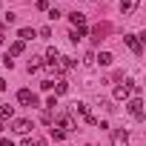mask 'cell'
Returning <instances> with one entry per match:
<instances>
[{
	"instance_id": "cell-16",
	"label": "cell",
	"mask_w": 146,
	"mask_h": 146,
	"mask_svg": "<svg viewBox=\"0 0 146 146\" xmlns=\"http://www.w3.org/2000/svg\"><path fill=\"white\" fill-rule=\"evenodd\" d=\"M40 66H43V63H40V57H32V60H29V72H37Z\"/></svg>"
},
{
	"instance_id": "cell-13",
	"label": "cell",
	"mask_w": 146,
	"mask_h": 146,
	"mask_svg": "<svg viewBox=\"0 0 146 146\" xmlns=\"http://www.w3.org/2000/svg\"><path fill=\"white\" fill-rule=\"evenodd\" d=\"M54 92H57V95H66V92H69V83H66V80L60 78V80L54 83Z\"/></svg>"
},
{
	"instance_id": "cell-4",
	"label": "cell",
	"mask_w": 146,
	"mask_h": 146,
	"mask_svg": "<svg viewBox=\"0 0 146 146\" xmlns=\"http://www.w3.org/2000/svg\"><path fill=\"white\" fill-rule=\"evenodd\" d=\"M123 40H126V46H129V49H132L135 54H143V46H140V40H137V35H126Z\"/></svg>"
},
{
	"instance_id": "cell-9",
	"label": "cell",
	"mask_w": 146,
	"mask_h": 146,
	"mask_svg": "<svg viewBox=\"0 0 146 146\" xmlns=\"http://www.w3.org/2000/svg\"><path fill=\"white\" fill-rule=\"evenodd\" d=\"M35 35H37V32H35V29H29V26H23V29L17 32V37H20V43H26V40H35Z\"/></svg>"
},
{
	"instance_id": "cell-10",
	"label": "cell",
	"mask_w": 146,
	"mask_h": 146,
	"mask_svg": "<svg viewBox=\"0 0 146 146\" xmlns=\"http://www.w3.org/2000/svg\"><path fill=\"white\" fill-rule=\"evenodd\" d=\"M23 49H26V43H20V40H15V43L9 46V57H17V54H23Z\"/></svg>"
},
{
	"instance_id": "cell-14",
	"label": "cell",
	"mask_w": 146,
	"mask_h": 146,
	"mask_svg": "<svg viewBox=\"0 0 146 146\" xmlns=\"http://www.w3.org/2000/svg\"><path fill=\"white\" fill-rule=\"evenodd\" d=\"M115 98H117V100H126V98H129V86H117V89H115Z\"/></svg>"
},
{
	"instance_id": "cell-7",
	"label": "cell",
	"mask_w": 146,
	"mask_h": 146,
	"mask_svg": "<svg viewBox=\"0 0 146 146\" xmlns=\"http://www.w3.org/2000/svg\"><path fill=\"white\" fill-rule=\"evenodd\" d=\"M137 3H140V0H120V12L123 15H132L137 9Z\"/></svg>"
},
{
	"instance_id": "cell-18",
	"label": "cell",
	"mask_w": 146,
	"mask_h": 146,
	"mask_svg": "<svg viewBox=\"0 0 146 146\" xmlns=\"http://www.w3.org/2000/svg\"><path fill=\"white\" fill-rule=\"evenodd\" d=\"M46 57H49V60H57V49H54V46H52V49H49V52H46Z\"/></svg>"
},
{
	"instance_id": "cell-15",
	"label": "cell",
	"mask_w": 146,
	"mask_h": 146,
	"mask_svg": "<svg viewBox=\"0 0 146 146\" xmlns=\"http://www.w3.org/2000/svg\"><path fill=\"white\" fill-rule=\"evenodd\" d=\"M12 115H15V106H9V103L0 106V117H12Z\"/></svg>"
},
{
	"instance_id": "cell-6",
	"label": "cell",
	"mask_w": 146,
	"mask_h": 146,
	"mask_svg": "<svg viewBox=\"0 0 146 146\" xmlns=\"http://www.w3.org/2000/svg\"><path fill=\"white\" fill-rule=\"evenodd\" d=\"M112 143H115V146H126V143H129V132H123V129H117V132L112 135Z\"/></svg>"
},
{
	"instance_id": "cell-23",
	"label": "cell",
	"mask_w": 146,
	"mask_h": 146,
	"mask_svg": "<svg viewBox=\"0 0 146 146\" xmlns=\"http://www.w3.org/2000/svg\"><path fill=\"white\" fill-rule=\"evenodd\" d=\"M0 43H3V35H0Z\"/></svg>"
},
{
	"instance_id": "cell-19",
	"label": "cell",
	"mask_w": 146,
	"mask_h": 146,
	"mask_svg": "<svg viewBox=\"0 0 146 146\" xmlns=\"http://www.w3.org/2000/svg\"><path fill=\"white\" fill-rule=\"evenodd\" d=\"M46 106H49V109H54V106H57V95H52V98L46 100Z\"/></svg>"
},
{
	"instance_id": "cell-3",
	"label": "cell",
	"mask_w": 146,
	"mask_h": 146,
	"mask_svg": "<svg viewBox=\"0 0 146 146\" xmlns=\"http://www.w3.org/2000/svg\"><path fill=\"white\" fill-rule=\"evenodd\" d=\"M126 109H129V115H135L137 120L143 117V100H140V98H132V100L126 103Z\"/></svg>"
},
{
	"instance_id": "cell-12",
	"label": "cell",
	"mask_w": 146,
	"mask_h": 146,
	"mask_svg": "<svg viewBox=\"0 0 146 146\" xmlns=\"http://www.w3.org/2000/svg\"><path fill=\"white\" fill-rule=\"evenodd\" d=\"M112 60H115L112 52H100V54H98V63H100V66H112Z\"/></svg>"
},
{
	"instance_id": "cell-5",
	"label": "cell",
	"mask_w": 146,
	"mask_h": 146,
	"mask_svg": "<svg viewBox=\"0 0 146 146\" xmlns=\"http://www.w3.org/2000/svg\"><path fill=\"white\" fill-rule=\"evenodd\" d=\"M29 129H32V120H26V117L15 120V132H17V135H29Z\"/></svg>"
},
{
	"instance_id": "cell-17",
	"label": "cell",
	"mask_w": 146,
	"mask_h": 146,
	"mask_svg": "<svg viewBox=\"0 0 146 146\" xmlns=\"http://www.w3.org/2000/svg\"><path fill=\"white\" fill-rule=\"evenodd\" d=\"M63 137H66V132H63V129H57V126H54V129H52V140H63Z\"/></svg>"
},
{
	"instance_id": "cell-24",
	"label": "cell",
	"mask_w": 146,
	"mask_h": 146,
	"mask_svg": "<svg viewBox=\"0 0 146 146\" xmlns=\"http://www.w3.org/2000/svg\"><path fill=\"white\" fill-rule=\"evenodd\" d=\"M0 132H3V123H0Z\"/></svg>"
},
{
	"instance_id": "cell-20",
	"label": "cell",
	"mask_w": 146,
	"mask_h": 146,
	"mask_svg": "<svg viewBox=\"0 0 146 146\" xmlns=\"http://www.w3.org/2000/svg\"><path fill=\"white\" fill-rule=\"evenodd\" d=\"M23 146H43V143H40V140H32V137H26V140H23Z\"/></svg>"
},
{
	"instance_id": "cell-1",
	"label": "cell",
	"mask_w": 146,
	"mask_h": 146,
	"mask_svg": "<svg viewBox=\"0 0 146 146\" xmlns=\"http://www.w3.org/2000/svg\"><path fill=\"white\" fill-rule=\"evenodd\" d=\"M57 129H63V132H75V129H78L75 115H60V117H57Z\"/></svg>"
},
{
	"instance_id": "cell-11",
	"label": "cell",
	"mask_w": 146,
	"mask_h": 146,
	"mask_svg": "<svg viewBox=\"0 0 146 146\" xmlns=\"http://www.w3.org/2000/svg\"><path fill=\"white\" fill-rule=\"evenodd\" d=\"M72 115H80V117H89V103H75Z\"/></svg>"
},
{
	"instance_id": "cell-2",
	"label": "cell",
	"mask_w": 146,
	"mask_h": 146,
	"mask_svg": "<svg viewBox=\"0 0 146 146\" xmlns=\"http://www.w3.org/2000/svg\"><path fill=\"white\" fill-rule=\"evenodd\" d=\"M17 103H23V106H37V98H35V92L20 89V92H17Z\"/></svg>"
},
{
	"instance_id": "cell-8",
	"label": "cell",
	"mask_w": 146,
	"mask_h": 146,
	"mask_svg": "<svg viewBox=\"0 0 146 146\" xmlns=\"http://www.w3.org/2000/svg\"><path fill=\"white\" fill-rule=\"evenodd\" d=\"M69 20H72V26H78V29H80V26H86V15H83V12H72V15H69Z\"/></svg>"
},
{
	"instance_id": "cell-22",
	"label": "cell",
	"mask_w": 146,
	"mask_h": 146,
	"mask_svg": "<svg viewBox=\"0 0 146 146\" xmlns=\"http://www.w3.org/2000/svg\"><path fill=\"white\" fill-rule=\"evenodd\" d=\"M0 89H6V80H3V78H0Z\"/></svg>"
},
{
	"instance_id": "cell-21",
	"label": "cell",
	"mask_w": 146,
	"mask_h": 146,
	"mask_svg": "<svg viewBox=\"0 0 146 146\" xmlns=\"http://www.w3.org/2000/svg\"><path fill=\"white\" fill-rule=\"evenodd\" d=\"M0 146H15V143L12 140H0Z\"/></svg>"
}]
</instances>
